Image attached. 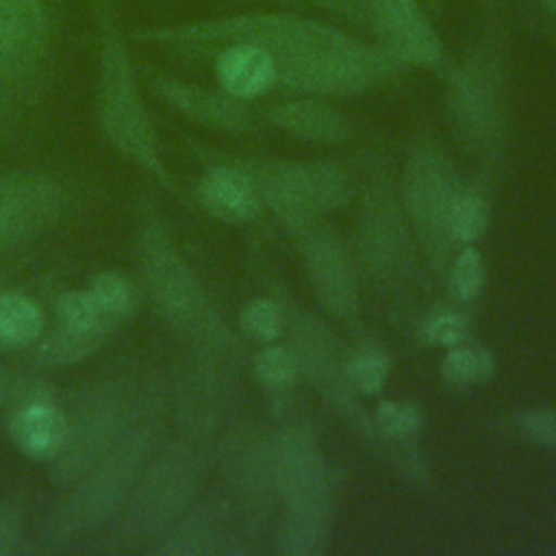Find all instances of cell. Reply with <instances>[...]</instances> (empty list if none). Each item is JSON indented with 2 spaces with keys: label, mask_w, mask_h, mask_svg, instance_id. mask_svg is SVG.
<instances>
[{
  "label": "cell",
  "mask_w": 556,
  "mask_h": 556,
  "mask_svg": "<svg viewBox=\"0 0 556 556\" xmlns=\"http://www.w3.org/2000/svg\"><path fill=\"white\" fill-rule=\"evenodd\" d=\"M222 458L228 482L243 497H258L274 484V445H267L254 430L230 434Z\"/></svg>",
  "instance_id": "21"
},
{
  "label": "cell",
  "mask_w": 556,
  "mask_h": 556,
  "mask_svg": "<svg viewBox=\"0 0 556 556\" xmlns=\"http://www.w3.org/2000/svg\"><path fill=\"white\" fill-rule=\"evenodd\" d=\"M226 541V517L215 508L187 510L163 536L152 543V552L172 556L213 554L222 549Z\"/></svg>",
  "instance_id": "22"
},
{
  "label": "cell",
  "mask_w": 556,
  "mask_h": 556,
  "mask_svg": "<svg viewBox=\"0 0 556 556\" xmlns=\"http://www.w3.org/2000/svg\"><path fill=\"white\" fill-rule=\"evenodd\" d=\"M139 72L143 74L154 98L193 124L232 135L248 132L254 124V115L248 102L228 96L219 87L189 83L152 65H141Z\"/></svg>",
  "instance_id": "13"
},
{
  "label": "cell",
  "mask_w": 556,
  "mask_h": 556,
  "mask_svg": "<svg viewBox=\"0 0 556 556\" xmlns=\"http://www.w3.org/2000/svg\"><path fill=\"white\" fill-rule=\"evenodd\" d=\"M256 376L269 387H285L295 380L300 371L298 356L291 348L285 345H269L256 354L254 361Z\"/></svg>",
  "instance_id": "31"
},
{
  "label": "cell",
  "mask_w": 556,
  "mask_h": 556,
  "mask_svg": "<svg viewBox=\"0 0 556 556\" xmlns=\"http://www.w3.org/2000/svg\"><path fill=\"white\" fill-rule=\"evenodd\" d=\"M22 113H24V109H22V104L7 91V89H2L0 87V119L2 122H15V119H20L22 117Z\"/></svg>",
  "instance_id": "39"
},
{
  "label": "cell",
  "mask_w": 556,
  "mask_h": 556,
  "mask_svg": "<svg viewBox=\"0 0 556 556\" xmlns=\"http://www.w3.org/2000/svg\"><path fill=\"white\" fill-rule=\"evenodd\" d=\"M274 484L289 510L328 515L326 465L315 443L304 434L287 432L274 443Z\"/></svg>",
  "instance_id": "14"
},
{
  "label": "cell",
  "mask_w": 556,
  "mask_h": 556,
  "mask_svg": "<svg viewBox=\"0 0 556 556\" xmlns=\"http://www.w3.org/2000/svg\"><path fill=\"white\" fill-rule=\"evenodd\" d=\"M161 395L130 376L96 380L78 391L67 415V434L48 463V478L67 489L93 467L152 408Z\"/></svg>",
  "instance_id": "6"
},
{
  "label": "cell",
  "mask_w": 556,
  "mask_h": 556,
  "mask_svg": "<svg viewBox=\"0 0 556 556\" xmlns=\"http://www.w3.org/2000/svg\"><path fill=\"white\" fill-rule=\"evenodd\" d=\"M89 289L100 300V304L122 324L135 313L139 304V293H141L139 285L119 271L98 274L91 280Z\"/></svg>",
  "instance_id": "28"
},
{
  "label": "cell",
  "mask_w": 556,
  "mask_h": 556,
  "mask_svg": "<svg viewBox=\"0 0 556 556\" xmlns=\"http://www.w3.org/2000/svg\"><path fill=\"white\" fill-rule=\"evenodd\" d=\"M241 326L252 337L271 341L280 334L282 313L271 300H254L241 311Z\"/></svg>",
  "instance_id": "34"
},
{
  "label": "cell",
  "mask_w": 556,
  "mask_h": 556,
  "mask_svg": "<svg viewBox=\"0 0 556 556\" xmlns=\"http://www.w3.org/2000/svg\"><path fill=\"white\" fill-rule=\"evenodd\" d=\"M306 265L324 306L341 317L354 313L356 278L341 241L330 235H317L306 248Z\"/></svg>",
  "instance_id": "17"
},
{
  "label": "cell",
  "mask_w": 556,
  "mask_h": 556,
  "mask_svg": "<svg viewBox=\"0 0 556 556\" xmlns=\"http://www.w3.org/2000/svg\"><path fill=\"white\" fill-rule=\"evenodd\" d=\"M519 426L528 437L556 447V410H528L519 417Z\"/></svg>",
  "instance_id": "38"
},
{
  "label": "cell",
  "mask_w": 556,
  "mask_h": 556,
  "mask_svg": "<svg viewBox=\"0 0 556 556\" xmlns=\"http://www.w3.org/2000/svg\"><path fill=\"white\" fill-rule=\"evenodd\" d=\"M56 0H0V87L30 106L52 72Z\"/></svg>",
  "instance_id": "8"
},
{
  "label": "cell",
  "mask_w": 556,
  "mask_h": 556,
  "mask_svg": "<svg viewBox=\"0 0 556 556\" xmlns=\"http://www.w3.org/2000/svg\"><path fill=\"white\" fill-rule=\"evenodd\" d=\"M374 426L391 439H406L419 432L421 413L413 402H380L374 410Z\"/></svg>",
  "instance_id": "30"
},
{
  "label": "cell",
  "mask_w": 556,
  "mask_h": 556,
  "mask_svg": "<svg viewBox=\"0 0 556 556\" xmlns=\"http://www.w3.org/2000/svg\"><path fill=\"white\" fill-rule=\"evenodd\" d=\"M96 30L93 119L104 141L130 165L165 189H174L163 163L152 115L143 100L139 65L111 0H91Z\"/></svg>",
  "instance_id": "3"
},
{
  "label": "cell",
  "mask_w": 556,
  "mask_h": 556,
  "mask_svg": "<svg viewBox=\"0 0 556 556\" xmlns=\"http://www.w3.org/2000/svg\"><path fill=\"white\" fill-rule=\"evenodd\" d=\"M33 397H50V389L46 387V382L33 378L26 371L0 365V408H11Z\"/></svg>",
  "instance_id": "33"
},
{
  "label": "cell",
  "mask_w": 556,
  "mask_h": 556,
  "mask_svg": "<svg viewBox=\"0 0 556 556\" xmlns=\"http://www.w3.org/2000/svg\"><path fill=\"white\" fill-rule=\"evenodd\" d=\"M217 87L228 96L250 102L278 85L274 59L254 43H228L213 52Z\"/></svg>",
  "instance_id": "18"
},
{
  "label": "cell",
  "mask_w": 556,
  "mask_h": 556,
  "mask_svg": "<svg viewBox=\"0 0 556 556\" xmlns=\"http://www.w3.org/2000/svg\"><path fill=\"white\" fill-rule=\"evenodd\" d=\"M374 41L406 67L437 70L445 48L421 0H363Z\"/></svg>",
  "instance_id": "11"
},
{
  "label": "cell",
  "mask_w": 556,
  "mask_h": 556,
  "mask_svg": "<svg viewBox=\"0 0 556 556\" xmlns=\"http://www.w3.org/2000/svg\"><path fill=\"white\" fill-rule=\"evenodd\" d=\"M328 543L326 513H293L278 528V552L289 556H317Z\"/></svg>",
  "instance_id": "25"
},
{
  "label": "cell",
  "mask_w": 556,
  "mask_h": 556,
  "mask_svg": "<svg viewBox=\"0 0 556 556\" xmlns=\"http://www.w3.org/2000/svg\"><path fill=\"white\" fill-rule=\"evenodd\" d=\"M163 434L161 402L65 491L41 526V541L61 547L109 530L124 510Z\"/></svg>",
  "instance_id": "4"
},
{
  "label": "cell",
  "mask_w": 556,
  "mask_h": 556,
  "mask_svg": "<svg viewBox=\"0 0 556 556\" xmlns=\"http://www.w3.org/2000/svg\"><path fill=\"white\" fill-rule=\"evenodd\" d=\"M24 541V515L13 504H0V556L20 549Z\"/></svg>",
  "instance_id": "37"
},
{
  "label": "cell",
  "mask_w": 556,
  "mask_h": 556,
  "mask_svg": "<svg viewBox=\"0 0 556 556\" xmlns=\"http://www.w3.org/2000/svg\"><path fill=\"white\" fill-rule=\"evenodd\" d=\"M200 204L215 217L241 224L258 213V191L250 174L235 163H219L204 172L195 187Z\"/></svg>",
  "instance_id": "19"
},
{
  "label": "cell",
  "mask_w": 556,
  "mask_h": 556,
  "mask_svg": "<svg viewBox=\"0 0 556 556\" xmlns=\"http://www.w3.org/2000/svg\"><path fill=\"white\" fill-rule=\"evenodd\" d=\"M421 4L426 7V11H428L432 17L441 15V11H443V0H421Z\"/></svg>",
  "instance_id": "40"
},
{
  "label": "cell",
  "mask_w": 556,
  "mask_h": 556,
  "mask_svg": "<svg viewBox=\"0 0 556 556\" xmlns=\"http://www.w3.org/2000/svg\"><path fill=\"white\" fill-rule=\"evenodd\" d=\"M258 195L289 224H306L319 211H332L345 202L343 174L328 163H245L241 165Z\"/></svg>",
  "instance_id": "9"
},
{
  "label": "cell",
  "mask_w": 556,
  "mask_h": 556,
  "mask_svg": "<svg viewBox=\"0 0 556 556\" xmlns=\"http://www.w3.org/2000/svg\"><path fill=\"white\" fill-rule=\"evenodd\" d=\"M224 365V358L195 352L182 371L174 395L180 437L206 443L215 432L226 400Z\"/></svg>",
  "instance_id": "15"
},
{
  "label": "cell",
  "mask_w": 556,
  "mask_h": 556,
  "mask_svg": "<svg viewBox=\"0 0 556 556\" xmlns=\"http://www.w3.org/2000/svg\"><path fill=\"white\" fill-rule=\"evenodd\" d=\"M543 7H545V11L552 15V17H556V0H539Z\"/></svg>",
  "instance_id": "41"
},
{
  "label": "cell",
  "mask_w": 556,
  "mask_h": 556,
  "mask_svg": "<svg viewBox=\"0 0 556 556\" xmlns=\"http://www.w3.org/2000/svg\"><path fill=\"white\" fill-rule=\"evenodd\" d=\"M54 326L89 339L100 348L115 334L122 326L93 295L89 287L65 291L54 302Z\"/></svg>",
  "instance_id": "23"
},
{
  "label": "cell",
  "mask_w": 556,
  "mask_h": 556,
  "mask_svg": "<svg viewBox=\"0 0 556 556\" xmlns=\"http://www.w3.org/2000/svg\"><path fill=\"white\" fill-rule=\"evenodd\" d=\"M289 2L313 7L319 13L332 17L334 22L369 33V22H367V11L363 0H289Z\"/></svg>",
  "instance_id": "36"
},
{
  "label": "cell",
  "mask_w": 556,
  "mask_h": 556,
  "mask_svg": "<svg viewBox=\"0 0 556 556\" xmlns=\"http://www.w3.org/2000/svg\"><path fill=\"white\" fill-rule=\"evenodd\" d=\"M265 2H274V4H278V7H285V4H287V7H293L289 0H265Z\"/></svg>",
  "instance_id": "42"
},
{
  "label": "cell",
  "mask_w": 556,
  "mask_h": 556,
  "mask_svg": "<svg viewBox=\"0 0 556 556\" xmlns=\"http://www.w3.org/2000/svg\"><path fill=\"white\" fill-rule=\"evenodd\" d=\"M345 376H348V382L365 393V395H374L382 389L384 380H387V374H389V361L387 356L376 350V348H361L356 350L345 363Z\"/></svg>",
  "instance_id": "29"
},
{
  "label": "cell",
  "mask_w": 556,
  "mask_h": 556,
  "mask_svg": "<svg viewBox=\"0 0 556 556\" xmlns=\"http://www.w3.org/2000/svg\"><path fill=\"white\" fill-rule=\"evenodd\" d=\"M132 258L139 291L152 311L185 337L193 352L228 361L232 337L148 195L135 204Z\"/></svg>",
  "instance_id": "2"
},
{
  "label": "cell",
  "mask_w": 556,
  "mask_h": 556,
  "mask_svg": "<svg viewBox=\"0 0 556 556\" xmlns=\"http://www.w3.org/2000/svg\"><path fill=\"white\" fill-rule=\"evenodd\" d=\"M484 285V263L478 250L465 248L450 269V289L460 300H471Z\"/></svg>",
  "instance_id": "32"
},
{
  "label": "cell",
  "mask_w": 556,
  "mask_h": 556,
  "mask_svg": "<svg viewBox=\"0 0 556 556\" xmlns=\"http://www.w3.org/2000/svg\"><path fill=\"white\" fill-rule=\"evenodd\" d=\"M463 59L447 72L450 124L469 150L493 154L506 119L508 30L502 7L489 9Z\"/></svg>",
  "instance_id": "5"
},
{
  "label": "cell",
  "mask_w": 556,
  "mask_h": 556,
  "mask_svg": "<svg viewBox=\"0 0 556 556\" xmlns=\"http://www.w3.org/2000/svg\"><path fill=\"white\" fill-rule=\"evenodd\" d=\"M204 471L206 443L187 437L161 441L106 532L122 545H152L193 506Z\"/></svg>",
  "instance_id": "7"
},
{
  "label": "cell",
  "mask_w": 556,
  "mask_h": 556,
  "mask_svg": "<svg viewBox=\"0 0 556 556\" xmlns=\"http://www.w3.org/2000/svg\"><path fill=\"white\" fill-rule=\"evenodd\" d=\"M495 371V361L484 348L454 345L441 361V374L452 384H480Z\"/></svg>",
  "instance_id": "26"
},
{
  "label": "cell",
  "mask_w": 556,
  "mask_h": 556,
  "mask_svg": "<svg viewBox=\"0 0 556 556\" xmlns=\"http://www.w3.org/2000/svg\"><path fill=\"white\" fill-rule=\"evenodd\" d=\"M4 135H7V128H4V126H0V143L4 141Z\"/></svg>",
  "instance_id": "43"
},
{
  "label": "cell",
  "mask_w": 556,
  "mask_h": 556,
  "mask_svg": "<svg viewBox=\"0 0 556 556\" xmlns=\"http://www.w3.org/2000/svg\"><path fill=\"white\" fill-rule=\"evenodd\" d=\"M467 332H469L467 319L454 311L434 313L424 324V337L432 345H443V348L460 345L467 339Z\"/></svg>",
  "instance_id": "35"
},
{
  "label": "cell",
  "mask_w": 556,
  "mask_h": 556,
  "mask_svg": "<svg viewBox=\"0 0 556 556\" xmlns=\"http://www.w3.org/2000/svg\"><path fill=\"white\" fill-rule=\"evenodd\" d=\"M265 117L282 132L313 143H341L350 137V119L337 106L315 98L280 102Z\"/></svg>",
  "instance_id": "20"
},
{
  "label": "cell",
  "mask_w": 556,
  "mask_h": 556,
  "mask_svg": "<svg viewBox=\"0 0 556 556\" xmlns=\"http://www.w3.org/2000/svg\"><path fill=\"white\" fill-rule=\"evenodd\" d=\"M46 330L39 304L20 291H0V350H28Z\"/></svg>",
  "instance_id": "24"
},
{
  "label": "cell",
  "mask_w": 556,
  "mask_h": 556,
  "mask_svg": "<svg viewBox=\"0 0 556 556\" xmlns=\"http://www.w3.org/2000/svg\"><path fill=\"white\" fill-rule=\"evenodd\" d=\"M458 191L456 172L441 146L419 137L406 165V200L419 230L437 245L450 239L447 213Z\"/></svg>",
  "instance_id": "12"
},
{
  "label": "cell",
  "mask_w": 556,
  "mask_h": 556,
  "mask_svg": "<svg viewBox=\"0 0 556 556\" xmlns=\"http://www.w3.org/2000/svg\"><path fill=\"white\" fill-rule=\"evenodd\" d=\"M7 434L17 452L30 460L50 463L63 447L67 434V415L50 397H33L11 406Z\"/></svg>",
  "instance_id": "16"
},
{
  "label": "cell",
  "mask_w": 556,
  "mask_h": 556,
  "mask_svg": "<svg viewBox=\"0 0 556 556\" xmlns=\"http://www.w3.org/2000/svg\"><path fill=\"white\" fill-rule=\"evenodd\" d=\"M65 185L35 169L0 172V252L37 239L67 208Z\"/></svg>",
  "instance_id": "10"
},
{
  "label": "cell",
  "mask_w": 556,
  "mask_h": 556,
  "mask_svg": "<svg viewBox=\"0 0 556 556\" xmlns=\"http://www.w3.org/2000/svg\"><path fill=\"white\" fill-rule=\"evenodd\" d=\"M126 35L130 41L189 56L213 54L228 43H254L274 59L278 85L319 98L358 96L408 70L376 41L282 9L135 26Z\"/></svg>",
  "instance_id": "1"
},
{
  "label": "cell",
  "mask_w": 556,
  "mask_h": 556,
  "mask_svg": "<svg viewBox=\"0 0 556 556\" xmlns=\"http://www.w3.org/2000/svg\"><path fill=\"white\" fill-rule=\"evenodd\" d=\"M486 224H489L486 202L480 195L460 189L447 213L450 239L460 243H471L482 237V232L486 230Z\"/></svg>",
  "instance_id": "27"
}]
</instances>
